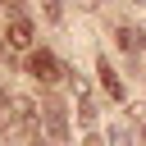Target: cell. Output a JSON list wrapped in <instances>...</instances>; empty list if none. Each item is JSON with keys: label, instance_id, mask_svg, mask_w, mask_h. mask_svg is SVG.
I'll return each instance as SVG.
<instances>
[{"label": "cell", "instance_id": "9c48e42d", "mask_svg": "<svg viewBox=\"0 0 146 146\" xmlns=\"http://www.w3.org/2000/svg\"><path fill=\"white\" fill-rule=\"evenodd\" d=\"M141 137H146V114H141Z\"/></svg>", "mask_w": 146, "mask_h": 146}, {"label": "cell", "instance_id": "5b68a950", "mask_svg": "<svg viewBox=\"0 0 146 146\" xmlns=\"http://www.w3.org/2000/svg\"><path fill=\"white\" fill-rule=\"evenodd\" d=\"M9 46H18V50L32 46V23H27L23 14H14V23H9Z\"/></svg>", "mask_w": 146, "mask_h": 146}, {"label": "cell", "instance_id": "52a82bcc", "mask_svg": "<svg viewBox=\"0 0 146 146\" xmlns=\"http://www.w3.org/2000/svg\"><path fill=\"white\" fill-rule=\"evenodd\" d=\"M105 146H132L128 128H123V123H110V141H105Z\"/></svg>", "mask_w": 146, "mask_h": 146}, {"label": "cell", "instance_id": "7a4b0ae2", "mask_svg": "<svg viewBox=\"0 0 146 146\" xmlns=\"http://www.w3.org/2000/svg\"><path fill=\"white\" fill-rule=\"evenodd\" d=\"M27 73H32L36 82H55L64 68H59V59H55L50 50H32V59H27Z\"/></svg>", "mask_w": 146, "mask_h": 146}, {"label": "cell", "instance_id": "8992f818", "mask_svg": "<svg viewBox=\"0 0 146 146\" xmlns=\"http://www.w3.org/2000/svg\"><path fill=\"white\" fill-rule=\"evenodd\" d=\"M100 87H105L110 96H123V82L114 78V68H110V59H100Z\"/></svg>", "mask_w": 146, "mask_h": 146}, {"label": "cell", "instance_id": "30bf717a", "mask_svg": "<svg viewBox=\"0 0 146 146\" xmlns=\"http://www.w3.org/2000/svg\"><path fill=\"white\" fill-rule=\"evenodd\" d=\"M0 114H5V96H0Z\"/></svg>", "mask_w": 146, "mask_h": 146}, {"label": "cell", "instance_id": "6da1fadb", "mask_svg": "<svg viewBox=\"0 0 146 146\" xmlns=\"http://www.w3.org/2000/svg\"><path fill=\"white\" fill-rule=\"evenodd\" d=\"M41 123H46V132H50L55 141H64V137H68V119H64V105H59L55 96H46V100H41Z\"/></svg>", "mask_w": 146, "mask_h": 146}, {"label": "cell", "instance_id": "ba28073f", "mask_svg": "<svg viewBox=\"0 0 146 146\" xmlns=\"http://www.w3.org/2000/svg\"><path fill=\"white\" fill-rule=\"evenodd\" d=\"M82 146H105V141L100 137H82Z\"/></svg>", "mask_w": 146, "mask_h": 146}, {"label": "cell", "instance_id": "277c9868", "mask_svg": "<svg viewBox=\"0 0 146 146\" xmlns=\"http://www.w3.org/2000/svg\"><path fill=\"white\" fill-rule=\"evenodd\" d=\"M119 46H123L128 55H141V50H146V32L132 27V23H123V27H119Z\"/></svg>", "mask_w": 146, "mask_h": 146}, {"label": "cell", "instance_id": "8fae6325", "mask_svg": "<svg viewBox=\"0 0 146 146\" xmlns=\"http://www.w3.org/2000/svg\"><path fill=\"white\" fill-rule=\"evenodd\" d=\"M132 5H146V0H132Z\"/></svg>", "mask_w": 146, "mask_h": 146}, {"label": "cell", "instance_id": "3957f363", "mask_svg": "<svg viewBox=\"0 0 146 146\" xmlns=\"http://www.w3.org/2000/svg\"><path fill=\"white\" fill-rule=\"evenodd\" d=\"M68 78H73V73H68ZM73 91H78V123L91 128V123H96V100H91V91H87L78 78H73Z\"/></svg>", "mask_w": 146, "mask_h": 146}]
</instances>
